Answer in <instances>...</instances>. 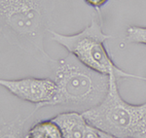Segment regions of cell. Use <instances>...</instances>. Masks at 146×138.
Listing matches in <instances>:
<instances>
[{"mask_svg":"<svg viewBox=\"0 0 146 138\" xmlns=\"http://www.w3.org/2000/svg\"><path fill=\"white\" fill-rule=\"evenodd\" d=\"M27 138H63L58 125L53 120L40 121L27 131Z\"/></svg>","mask_w":146,"mask_h":138,"instance_id":"52a82bcc","label":"cell"},{"mask_svg":"<svg viewBox=\"0 0 146 138\" xmlns=\"http://www.w3.org/2000/svg\"><path fill=\"white\" fill-rule=\"evenodd\" d=\"M142 138H146V133H145L144 135H143V136H142Z\"/></svg>","mask_w":146,"mask_h":138,"instance_id":"7c38bea8","label":"cell"},{"mask_svg":"<svg viewBox=\"0 0 146 138\" xmlns=\"http://www.w3.org/2000/svg\"><path fill=\"white\" fill-rule=\"evenodd\" d=\"M60 128L63 138H87L92 125L83 114L77 111H67L52 118Z\"/></svg>","mask_w":146,"mask_h":138,"instance_id":"8992f818","label":"cell"},{"mask_svg":"<svg viewBox=\"0 0 146 138\" xmlns=\"http://www.w3.org/2000/svg\"><path fill=\"white\" fill-rule=\"evenodd\" d=\"M127 40L131 43L146 45V26L131 25L127 29Z\"/></svg>","mask_w":146,"mask_h":138,"instance_id":"9c48e42d","label":"cell"},{"mask_svg":"<svg viewBox=\"0 0 146 138\" xmlns=\"http://www.w3.org/2000/svg\"><path fill=\"white\" fill-rule=\"evenodd\" d=\"M108 1L109 0H85V2L89 6L93 7V8L96 9V10H100L101 7L104 6Z\"/></svg>","mask_w":146,"mask_h":138,"instance_id":"30bf717a","label":"cell"},{"mask_svg":"<svg viewBox=\"0 0 146 138\" xmlns=\"http://www.w3.org/2000/svg\"><path fill=\"white\" fill-rule=\"evenodd\" d=\"M52 39L62 46L68 53L74 55L85 66L100 74H115L117 78H133L146 81V77L128 73L120 69L108 55L104 43L110 35L103 32L100 20L96 17L83 30L74 34H62L51 31Z\"/></svg>","mask_w":146,"mask_h":138,"instance_id":"277c9868","label":"cell"},{"mask_svg":"<svg viewBox=\"0 0 146 138\" xmlns=\"http://www.w3.org/2000/svg\"><path fill=\"white\" fill-rule=\"evenodd\" d=\"M27 118L19 116L15 120L3 123L0 129V138H27L25 125Z\"/></svg>","mask_w":146,"mask_h":138,"instance_id":"ba28073f","label":"cell"},{"mask_svg":"<svg viewBox=\"0 0 146 138\" xmlns=\"http://www.w3.org/2000/svg\"><path fill=\"white\" fill-rule=\"evenodd\" d=\"M56 0H0L1 35L11 44L51 63L44 38L53 22Z\"/></svg>","mask_w":146,"mask_h":138,"instance_id":"6da1fadb","label":"cell"},{"mask_svg":"<svg viewBox=\"0 0 146 138\" xmlns=\"http://www.w3.org/2000/svg\"><path fill=\"white\" fill-rule=\"evenodd\" d=\"M109 80V90L104 99L82 114L98 130L119 138H142L146 133V102H126L119 92L116 75L110 74Z\"/></svg>","mask_w":146,"mask_h":138,"instance_id":"3957f363","label":"cell"},{"mask_svg":"<svg viewBox=\"0 0 146 138\" xmlns=\"http://www.w3.org/2000/svg\"><path fill=\"white\" fill-rule=\"evenodd\" d=\"M56 94L51 106L60 105L84 113L98 104L109 90V76L85 66L74 55L53 60Z\"/></svg>","mask_w":146,"mask_h":138,"instance_id":"7a4b0ae2","label":"cell"},{"mask_svg":"<svg viewBox=\"0 0 146 138\" xmlns=\"http://www.w3.org/2000/svg\"><path fill=\"white\" fill-rule=\"evenodd\" d=\"M0 84L18 98L35 104L37 109L51 106L56 94V84L54 79L50 78L27 77L19 80L1 79Z\"/></svg>","mask_w":146,"mask_h":138,"instance_id":"5b68a950","label":"cell"},{"mask_svg":"<svg viewBox=\"0 0 146 138\" xmlns=\"http://www.w3.org/2000/svg\"><path fill=\"white\" fill-rule=\"evenodd\" d=\"M100 132V138H119V137H116L112 134H109V133H106L104 131H101V130H98Z\"/></svg>","mask_w":146,"mask_h":138,"instance_id":"8fae6325","label":"cell"}]
</instances>
